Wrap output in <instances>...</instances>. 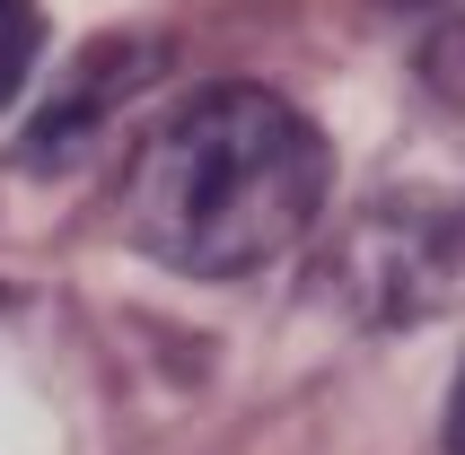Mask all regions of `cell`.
<instances>
[{
	"instance_id": "2",
	"label": "cell",
	"mask_w": 465,
	"mask_h": 455,
	"mask_svg": "<svg viewBox=\"0 0 465 455\" xmlns=\"http://www.w3.org/2000/svg\"><path fill=\"white\" fill-rule=\"evenodd\" d=\"M35 53H45V9L35 0H0V105L26 88Z\"/></svg>"
},
{
	"instance_id": "3",
	"label": "cell",
	"mask_w": 465,
	"mask_h": 455,
	"mask_svg": "<svg viewBox=\"0 0 465 455\" xmlns=\"http://www.w3.org/2000/svg\"><path fill=\"white\" fill-rule=\"evenodd\" d=\"M448 455H465V377H457V394H448Z\"/></svg>"
},
{
	"instance_id": "1",
	"label": "cell",
	"mask_w": 465,
	"mask_h": 455,
	"mask_svg": "<svg viewBox=\"0 0 465 455\" xmlns=\"http://www.w3.org/2000/svg\"><path fill=\"white\" fill-rule=\"evenodd\" d=\"M334 150L290 97L229 79L176 105L132 167L124 228L132 246L184 280H237L282 263L325 210Z\"/></svg>"
}]
</instances>
